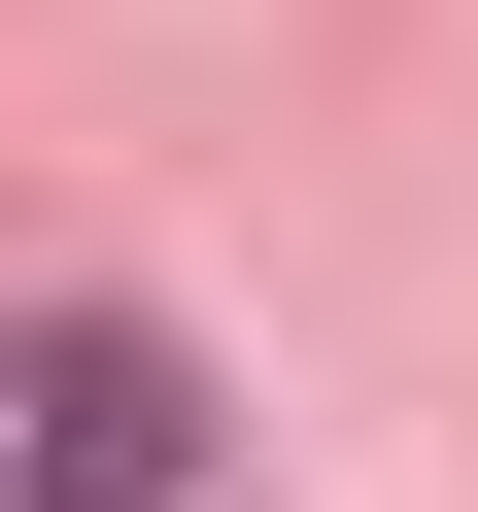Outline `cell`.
<instances>
[{
  "label": "cell",
  "instance_id": "cell-1",
  "mask_svg": "<svg viewBox=\"0 0 478 512\" xmlns=\"http://www.w3.org/2000/svg\"><path fill=\"white\" fill-rule=\"evenodd\" d=\"M35 512H205V376H171V308H35Z\"/></svg>",
  "mask_w": 478,
  "mask_h": 512
}]
</instances>
